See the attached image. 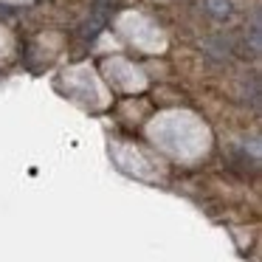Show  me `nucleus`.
Here are the masks:
<instances>
[{
  "label": "nucleus",
  "mask_w": 262,
  "mask_h": 262,
  "mask_svg": "<svg viewBox=\"0 0 262 262\" xmlns=\"http://www.w3.org/2000/svg\"><path fill=\"white\" fill-rule=\"evenodd\" d=\"M203 9L214 23H228L234 17V12H237L234 0H203Z\"/></svg>",
  "instance_id": "7ed1b4c3"
},
{
  "label": "nucleus",
  "mask_w": 262,
  "mask_h": 262,
  "mask_svg": "<svg viewBox=\"0 0 262 262\" xmlns=\"http://www.w3.org/2000/svg\"><path fill=\"white\" fill-rule=\"evenodd\" d=\"M234 48H237V42H234L231 37H226V34H214V37H206L203 40V54L209 59H214V62L228 59L234 54Z\"/></svg>",
  "instance_id": "f257e3e1"
},
{
  "label": "nucleus",
  "mask_w": 262,
  "mask_h": 262,
  "mask_svg": "<svg viewBox=\"0 0 262 262\" xmlns=\"http://www.w3.org/2000/svg\"><path fill=\"white\" fill-rule=\"evenodd\" d=\"M243 99H245V104H251V107H259V79H251V82H245L243 85Z\"/></svg>",
  "instance_id": "20e7f679"
},
{
  "label": "nucleus",
  "mask_w": 262,
  "mask_h": 262,
  "mask_svg": "<svg viewBox=\"0 0 262 262\" xmlns=\"http://www.w3.org/2000/svg\"><path fill=\"white\" fill-rule=\"evenodd\" d=\"M239 48H243V54H251V57H256V54L262 51V34H259V17H254L248 26H245L243 37H239Z\"/></svg>",
  "instance_id": "f03ea898"
}]
</instances>
